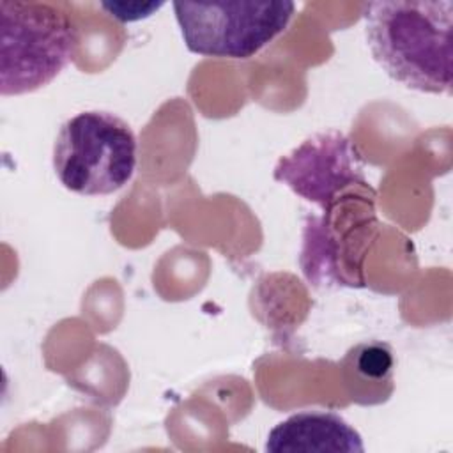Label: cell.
Listing matches in <instances>:
<instances>
[{
  "label": "cell",
  "mask_w": 453,
  "mask_h": 453,
  "mask_svg": "<svg viewBox=\"0 0 453 453\" xmlns=\"http://www.w3.org/2000/svg\"><path fill=\"white\" fill-rule=\"evenodd\" d=\"M373 60L407 88L448 94L453 76V0H377L363 12Z\"/></svg>",
  "instance_id": "6da1fadb"
},
{
  "label": "cell",
  "mask_w": 453,
  "mask_h": 453,
  "mask_svg": "<svg viewBox=\"0 0 453 453\" xmlns=\"http://www.w3.org/2000/svg\"><path fill=\"white\" fill-rule=\"evenodd\" d=\"M78 30L51 2H0V92L19 96L53 81L71 62Z\"/></svg>",
  "instance_id": "7a4b0ae2"
},
{
  "label": "cell",
  "mask_w": 453,
  "mask_h": 453,
  "mask_svg": "<svg viewBox=\"0 0 453 453\" xmlns=\"http://www.w3.org/2000/svg\"><path fill=\"white\" fill-rule=\"evenodd\" d=\"M136 150L134 131L124 119L87 110L60 126L53 143V170L73 193L110 195L133 179Z\"/></svg>",
  "instance_id": "3957f363"
},
{
  "label": "cell",
  "mask_w": 453,
  "mask_h": 453,
  "mask_svg": "<svg viewBox=\"0 0 453 453\" xmlns=\"http://www.w3.org/2000/svg\"><path fill=\"white\" fill-rule=\"evenodd\" d=\"M189 51L216 58H251L290 23L292 2H173Z\"/></svg>",
  "instance_id": "277c9868"
},
{
  "label": "cell",
  "mask_w": 453,
  "mask_h": 453,
  "mask_svg": "<svg viewBox=\"0 0 453 453\" xmlns=\"http://www.w3.org/2000/svg\"><path fill=\"white\" fill-rule=\"evenodd\" d=\"M274 179L322 209L347 189L370 188L357 149L336 129L317 133L280 157Z\"/></svg>",
  "instance_id": "5b68a950"
},
{
  "label": "cell",
  "mask_w": 453,
  "mask_h": 453,
  "mask_svg": "<svg viewBox=\"0 0 453 453\" xmlns=\"http://www.w3.org/2000/svg\"><path fill=\"white\" fill-rule=\"evenodd\" d=\"M310 218L304 226L301 267L304 276L315 285L363 287L361 262L368 244L377 234L373 203H366L354 214L347 211L345 226L336 225L333 214Z\"/></svg>",
  "instance_id": "8992f818"
},
{
  "label": "cell",
  "mask_w": 453,
  "mask_h": 453,
  "mask_svg": "<svg viewBox=\"0 0 453 453\" xmlns=\"http://www.w3.org/2000/svg\"><path fill=\"white\" fill-rule=\"evenodd\" d=\"M269 453H363L357 430L331 411H303L278 423L267 435Z\"/></svg>",
  "instance_id": "52a82bcc"
},
{
  "label": "cell",
  "mask_w": 453,
  "mask_h": 453,
  "mask_svg": "<svg viewBox=\"0 0 453 453\" xmlns=\"http://www.w3.org/2000/svg\"><path fill=\"white\" fill-rule=\"evenodd\" d=\"M347 393L359 405H377L393 393L395 357L388 343L370 340L352 347L342 359Z\"/></svg>",
  "instance_id": "ba28073f"
},
{
  "label": "cell",
  "mask_w": 453,
  "mask_h": 453,
  "mask_svg": "<svg viewBox=\"0 0 453 453\" xmlns=\"http://www.w3.org/2000/svg\"><path fill=\"white\" fill-rule=\"evenodd\" d=\"M99 7L111 18L127 23L149 18L163 7V2H101Z\"/></svg>",
  "instance_id": "9c48e42d"
}]
</instances>
